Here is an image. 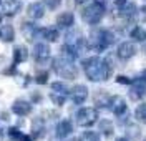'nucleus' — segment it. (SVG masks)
Returning a JSON list of instances; mask_svg holds the SVG:
<instances>
[{
	"instance_id": "obj_1",
	"label": "nucleus",
	"mask_w": 146,
	"mask_h": 141,
	"mask_svg": "<svg viewBox=\"0 0 146 141\" xmlns=\"http://www.w3.org/2000/svg\"><path fill=\"white\" fill-rule=\"evenodd\" d=\"M83 70L90 81H105L111 75V66L100 56H91L83 62Z\"/></svg>"
},
{
	"instance_id": "obj_2",
	"label": "nucleus",
	"mask_w": 146,
	"mask_h": 141,
	"mask_svg": "<svg viewBox=\"0 0 146 141\" xmlns=\"http://www.w3.org/2000/svg\"><path fill=\"white\" fill-rule=\"evenodd\" d=\"M113 43H115V35L110 30H103V28L91 32L90 38H88V47L95 52H103Z\"/></svg>"
},
{
	"instance_id": "obj_3",
	"label": "nucleus",
	"mask_w": 146,
	"mask_h": 141,
	"mask_svg": "<svg viewBox=\"0 0 146 141\" xmlns=\"http://www.w3.org/2000/svg\"><path fill=\"white\" fill-rule=\"evenodd\" d=\"M105 15V5L101 2H91L82 10V19L88 25H96Z\"/></svg>"
},
{
	"instance_id": "obj_4",
	"label": "nucleus",
	"mask_w": 146,
	"mask_h": 141,
	"mask_svg": "<svg viewBox=\"0 0 146 141\" xmlns=\"http://www.w3.org/2000/svg\"><path fill=\"white\" fill-rule=\"evenodd\" d=\"M53 70L56 71V75L63 76V78H68V80H73L76 78V66L72 63V60L65 58V56H60V58H55L53 60Z\"/></svg>"
},
{
	"instance_id": "obj_5",
	"label": "nucleus",
	"mask_w": 146,
	"mask_h": 141,
	"mask_svg": "<svg viewBox=\"0 0 146 141\" xmlns=\"http://www.w3.org/2000/svg\"><path fill=\"white\" fill-rule=\"evenodd\" d=\"M76 124L78 126H83V128H88L91 124H95L96 120H98V111L95 108H82L76 111Z\"/></svg>"
},
{
	"instance_id": "obj_6",
	"label": "nucleus",
	"mask_w": 146,
	"mask_h": 141,
	"mask_svg": "<svg viewBox=\"0 0 146 141\" xmlns=\"http://www.w3.org/2000/svg\"><path fill=\"white\" fill-rule=\"evenodd\" d=\"M108 108L111 110V113L115 115V116H121V115H125L126 113V101L121 98V96H111L108 101Z\"/></svg>"
},
{
	"instance_id": "obj_7",
	"label": "nucleus",
	"mask_w": 146,
	"mask_h": 141,
	"mask_svg": "<svg viewBox=\"0 0 146 141\" xmlns=\"http://www.w3.org/2000/svg\"><path fill=\"white\" fill-rule=\"evenodd\" d=\"M70 98H72L73 103L82 105L86 98H88V88L85 85H76L70 90Z\"/></svg>"
},
{
	"instance_id": "obj_8",
	"label": "nucleus",
	"mask_w": 146,
	"mask_h": 141,
	"mask_svg": "<svg viewBox=\"0 0 146 141\" xmlns=\"http://www.w3.org/2000/svg\"><path fill=\"white\" fill-rule=\"evenodd\" d=\"M136 47H135V43H131V42H123L121 45L118 47V56L121 60H129V58H133V56L136 55Z\"/></svg>"
},
{
	"instance_id": "obj_9",
	"label": "nucleus",
	"mask_w": 146,
	"mask_h": 141,
	"mask_svg": "<svg viewBox=\"0 0 146 141\" xmlns=\"http://www.w3.org/2000/svg\"><path fill=\"white\" fill-rule=\"evenodd\" d=\"M145 96H146V83L135 80V85H131V88H129V98L138 101Z\"/></svg>"
},
{
	"instance_id": "obj_10",
	"label": "nucleus",
	"mask_w": 146,
	"mask_h": 141,
	"mask_svg": "<svg viewBox=\"0 0 146 141\" xmlns=\"http://www.w3.org/2000/svg\"><path fill=\"white\" fill-rule=\"evenodd\" d=\"M73 131V124L72 121H68V120H63V121H60L56 124V130H55V134H56V138H60V140H65V138H68Z\"/></svg>"
},
{
	"instance_id": "obj_11",
	"label": "nucleus",
	"mask_w": 146,
	"mask_h": 141,
	"mask_svg": "<svg viewBox=\"0 0 146 141\" xmlns=\"http://www.w3.org/2000/svg\"><path fill=\"white\" fill-rule=\"evenodd\" d=\"M27 13L30 19H42L43 15H45V7H43V3H40V2H33V3H30L27 7Z\"/></svg>"
},
{
	"instance_id": "obj_12",
	"label": "nucleus",
	"mask_w": 146,
	"mask_h": 141,
	"mask_svg": "<svg viewBox=\"0 0 146 141\" xmlns=\"http://www.w3.org/2000/svg\"><path fill=\"white\" fill-rule=\"evenodd\" d=\"M35 60L36 62H46L48 58H50V47L46 45V43H36L35 45Z\"/></svg>"
},
{
	"instance_id": "obj_13",
	"label": "nucleus",
	"mask_w": 146,
	"mask_h": 141,
	"mask_svg": "<svg viewBox=\"0 0 146 141\" xmlns=\"http://www.w3.org/2000/svg\"><path fill=\"white\" fill-rule=\"evenodd\" d=\"M12 111L18 115V116H23V115H28L32 111V105L25 101V100H17L15 103L12 105Z\"/></svg>"
},
{
	"instance_id": "obj_14",
	"label": "nucleus",
	"mask_w": 146,
	"mask_h": 141,
	"mask_svg": "<svg viewBox=\"0 0 146 141\" xmlns=\"http://www.w3.org/2000/svg\"><path fill=\"white\" fill-rule=\"evenodd\" d=\"M2 9H3V13L5 15H15L22 10V3L18 0H5L2 3Z\"/></svg>"
},
{
	"instance_id": "obj_15",
	"label": "nucleus",
	"mask_w": 146,
	"mask_h": 141,
	"mask_svg": "<svg viewBox=\"0 0 146 141\" xmlns=\"http://www.w3.org/2000/svg\"><path fill=\"white\" fill-rule=\"evenodd\" d=\"M75 22V17H73L72 12H63L56 17V27L58 28H70Z\"/></svg>"
},
{
	"instance_id": "obj_16",
	"label": "nucleus",
	"mask_w": 146,
	"mask_h": 141,
	"mask_svg": "<svg viewBox=\"0 0 146 141\" xmlns=\"http://www.w3.org/2000/svg\"><path fill=\"white\" fill-rule=\"evenodd\" d=\"M22 32H23V35L27 37V40H33V38L40 33V30H38L33 23H23V25H22Z\"/></svg>"
},
{
	"instance_id": "obj_17",
	"label": "nucleus",
	"mask_w": 146,
	"mask_h": 141,
	"mask_svg": "<svg viewBox=\"0 0 146 141\" xmlns=\"http://www.w3.org/2000/svg\"><path fill=\"white\" fill-rule=\"evenodd\" d=\"M0 38L3 42H13L15 32H13L12 25H2V28H0Z\"/></svg>"
},
{
	"instance_id": "obj_18",
	"label": "nucleus",
	"mask_w": 146,
	"mask_h": 141,
	"mask_svg": "<svg viewBox=\"0 0 146 141\" xmlns=\"http://www.w3.org/2000/svg\"><path fill=\"white\" fill-rule=\"evenodd\" d=\"M62 52H63V56L65 58H68V60H75V58H78V48H75L73 45H68V43H65L63 47H62Z\"/></svg>"
},
{
	"instance_id": "obj_19",
	"label": "nucleus",
	"mask_w": 146,
	"mask_h": 141,
	"mask_svg": "<svg viewBox=\"0 0 146 141\" xmlns=\"http://www.w3.org/2000/svg\"><path fill=\"white\" fill-rule=\"evenodd\" d=\"M40 35L45 40H48V42H56L58 40V30H55V28H42Z\"/></svg>"
},
{
	"instance_id": "obj_20",
	"label": "nucleus",
	"mask_w": 146,
	"mask_h": 141,
	"mask_svg": "<svg viewBox=\"0 0 146 141\" xmlns=\"http://www.w3.org/2000/svg\"><path fill=\"white\" fill-rule=\"evenodd\" d=\"M27 58H28L27 48H23V47L15 48V52H13V60H15V63H22V62H25Z\"/></svg>"
},
{
	"instance_id": "obj_21",
	"label": "nucleus",
	"mask_w": 146,
	"mask_h": 141,
	"mask_svg": "<svg viewBox=\"0 0 146 141\" xmlns=\"http://www.w3.org/2000/svg\"><path fill=\"white\" fill-rule=\"evenodd\" d=\"M121 17H125V19H133L135 15H136V5H133V3H129V5H123L121 7Z\"/></svg>"
},
{
	"instance_id": "obj_22",
	"label": "nucleus",
	"mask_w": 146,
	"mask_h": 141,
	"mask_svg": "<svg viewBox=\"0 0 146 141\" xmlns=\"http://www.w3.org/2000/svg\"><path fill=\"white\" fill-rule=\"evenodd\" d=\"M131 38L135 42H145L146 40V30L143 27H135L131 30Z\"/></svg>"
},
{
	"instance_id": "obj_23",
	"label": "nucleus",
	"mask_w": 146,
	"mask_h": 141,
	"mask_svg": "<svg viewBox=\"0 0 146 141\" xmlns=\"http://www.w3.org/2000/svg\"><path fill=\"white\" fill-rule=\"evenodd\" d=\"M135 116H136V120L139 123H145L146 124V103L138 105L136 110H135Z\"/></svg>"
},
{
	"instance_id": "obj_24",
	"label": "nucleus",
	"mask_w": 146,
	"mask_h": 141,
	"mask_svg": "<svg viewBox=\"0 0 146 141\" xmlns=\"http://www.w3.org/2000/svg\"><path fill=\"white\" fill-rule=\"evenodd\" d=\"M52 90H53L55 93L65 95V96L70 93V91H68V88H66V85L62 83V81H55V83H52Z\"/></svg>"
},
{
	"instance_id": "obj_25",
	"label": "nucleus",
	"mask_w": 146,
	"mask_h": 141,
	"mask_svg": "<svg viewBox=\"0 0 146 141\" xmlns=\"http://www.w3.org/2000/svg\"><path fill=\"white\" fill-rule=\"evenodd\" d=\"M80 141H100V134L95 131H85L82 134Z\"/></svg>"
},
{
	"instance_id": "obj_26",
	"label": "nucleus",
	"mask_w": 146,
	"mask_h": 141,
	"mask_svg": "<svg viewBox=\"0 0 146 141\" xmlns=\"http://www.w3.org/2000/svg\"><path fill=\"white\" fill-rule=\"evenodd\" d=\"M100 130L103 131L105 136H111V134H113V124H111L110 121H101Z\"/></svg>"
},
{
	"instance_id": "obj_27",
	"label": "nucleus",
	"mask_w": 146,
	"mask_h": 141,
	"mask_svg": "<svg viewBox=\"0 0 146 141\" xmlns=\"http://www.w3.org/2000/svg\"><path fill=\"white\" fill-rule=\"evenodd\" d=\"M50 98H52V101H53L55 105H58V106L65 103V95H60V93H55L53 91V93L50 95Z\"/></svg>"
},
{
	"instance_id": "obj_28",
	"label": "nucleus",
	"mask_w": 146,
	"mask_h": 141,
	"mask_svg": "<svg viewBox=\"0 0 146 141\" xmlns=\"http://www.w3.org/2000/svg\"><path fill=\"white\" fill-rule=\"evenodd\" d=\"M43 3H45L48 9L55 10L56 7H60V3H62V0H43Z\"/></svg>"
},
{
	"instance_id": "obj_29",
	"label": "nucleus",
	"mask_w": 146,
	"mask_h": 141,
	"mask_svg": "<svg viewBox=\"0 0 146 141\" xmlns=\"http://www.w3.org/2000/svg\"><path fill=\"white\" fill-rule=\"evenodd\" d=\"M128 134L136 140V138H139V130H138L136 126H129V128H128Z\"/></svg>"
},
{
	"instance_id": "obj_30",
	"label": "nucleus",
	"mask_w": 146,
	"mask_h": 141,
	"mask_svg": "<svg viewBox=\"0 0 146 141\" xmlns=\"http://www.w3.org/2000/svg\"><path fill=\"white\" fill-rule=\"evenodd\" d=\"M116 83H119V85H131L133 81L128 78V76H125V75H119V76H116Z\"/></svg>"
},
{
	"instance_id": "obj_31",
	"label": "nucleus",
	"mask_w": 146,
	"mask_h": 141,
	"mask_svg": "<svg viewBox=\"0 0 146 141\" xmlns=\"http://www.w3.org/2000/svg\"><path fill=\"white\" fill-rule=\"evenodd\" d=\"M9 136L10 138H13V140H22V134L18 133L17 128H10L9 130Z\"/></svg>"
},
{
	"instance_id": "obj_32",
	"label": "nucleus",
	"mask_w": 146,
	"mask_h": 141,
	"mask_svg": "<svg viewBox=\"0 0 146 141\" xmlns=\"http://www.w3.org/2000/svg\"><path fill=\"white\" fill-rule=\"evenodd\" d=\"M46 78H48V75H46V73H42V75H38V76H36V83H40V85L46 83Z\"/></svg>"
},
{
	"instance_id": "obj_33",
	"label": "nucleus",
	"mask_w": 146,
	"mask_h": 141,
	"mask_svg": "<svg viewBox=\"0 0 146 141\" xmlns=\"http://www.w3.org/2000/svg\"><path fill=\"white\" fill-rule=\"evenodd\" d=\"M135 80H138V81H143V83H146V70H143L139 75L135 78Z\"/></svg>"
},
{
	"instance_id": "obj_34",
	"label": "nucleus",
	"mask_w": 146,
	"mask_h": 141,
	"mask_svg": "<svg viewBox=\"0 0 146 141\" xmlns=\"http://www.w3.org/2000/svg\"><path fill=\"white\" fill-rule=\"evenodd\" d=\"M113 2L116 3V7H119V9H121V7H123L125 3H126V0H113Z\"/></svg>"
},
{
	"instance_id": "obj_35",
	"label": "nucleus",
	"mask_w": 146,
	"mask_h": 141,
	"mask_svg": "<svg viewBox=\"0 0 146 141\" xmlns=\"http://www.w3.org/2000/svg\"><path fill=\"white\" fill-rule=\"evenodd\" d=\"M22 141H32V140H30L28 136H22Z\"/></svg>"
},
{
	"instance_id": "obj_36",
	"label": "nucleus",
	"mask_w": 146,
	"mask_h": 141,
	"mask_svg": "<svg viewBox=\"0 0 146 141\" xmlns=\"http://www.w3.org/2000/svg\"><path fill=\"white\" fill-rule=\"evenodd\" d=\"M83 2H86V0H75V3H83Z\"/></svg>"
},
{
	"instance_id": "obj_37",
	"label": "nucleus",
	"mask_w": 146,
	"mask_h": 141,
	"mask_svg": "<svg viewBox=\"0 0 146 141\" xmlns=\"http://www.w3.org/2000/svg\"><path fill=\"white\" fill-rule=\"evenodd\" d=\"M116 141H128V140H126V138H118Z\"/></svg>"
},
{
	"instance_id": "obj_38",
	"label": "nucleus",
	"mask_w": 146,
	"mask_h": 141,
	"mask_svg": "<svg viewBox=\"0 0 146 141\" xmlns=\"http://www.w3.org/2000/svg\"><path fill=\"white\" fill-rule=\"evenodd\" d=\"M143 43H145V50H146V40H145V42H143Z\"/></svg>"
},
{
	"instance_id": "obj_39",
	"label": "nucleus",
	"mask_w": 146,
	"mask_h": 141,
	"mask_svg": "<svg viewBox=\"0 0 146 141\" xmlns=\"http://www.w3.org/2000/svg\"><path fill=\"white\" fill-rule=\"evenodd\" d=\"M0 5H2V0H0Z\"/></svg>"
},
{
	"instance_id": "obj_40",
	"label": "nucleus",
	"mask_w": 146,
	"mask_h": 141,
	"mask_svg": "<svg viewBox=\"0 0 146 141\" xmlns=\"http://www.w3.org/2000/svg\"><path fill=\"white\" fill-rule=\"evenodd\" d=\"M145 141H146V140H145Z\"/></svg>"
}]
</instances>
